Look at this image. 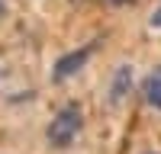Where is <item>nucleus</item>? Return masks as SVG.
I'll return each mask as SVG.
<instances>
[{
	"instance_id": "nucleus-1",
	"label": "nucleus",
	"mask_w": 161,
	"mask_h": 154,
	"mask_svg": "<svg viewBox=\"0 0 161 154\" xmlns=\"http://www.w3.org/2000/svg\"><path fill=\"white\" fill-rule=\"evenodd\" d=\"M77 132H80V109L77 106H64L48 125V141L55 148H68L77 138Z\"/></svg>"
},
{
	"instance_id": "nucleus-2",
	"label": "nucleus",
	"mask_w": 161,
	"mask_h": 154,
	"mask_svg": "<svg viewBox=\"0 0 161 154\" xmlns=\"http://www.w3.org/2000/svg\"><path fill=\"white\" fill-rule=\"evenodd\" d=\"M93 48H97V42H90V45H84V48H77V51H68V55H61L58 61H55V80H68L71 74H77L84 64L90 61V55H93Z\"/></svg>"
},
{
	"instance_id": "nucleus-3",
	"label": "nucleus",
	"mask_w": 161,
	"mask_h": 154,
	"mask_svg": "<svg viewBox=\"0 0 161 154\" xmlns=\"http://www.w3.org/2000/svg\"><path fill=\"white\" fill-rule=\"evenodd\" d=\"M129 87H132V68L123 64V68L113 74V84H110V103H113V106H119V103L126 100Z\"/></svg>"
},
{
	"instance_id": "nucleus-4",
	"label": "nucleus",
	"mask_w": 161,
	"mask_h": 154,
	"mask_svg": "<svg viewBox=\"0 0 161 154\" xmlns=\"http://www.w3.org/2000/svg\"><path fill=\"white\" fill-rule=\"evenodd\" d=\"M145 100H148V106L161 109V64L152 68V74L145 77Z\"/></svg>"
},
{
	"instance_id": "nucleus-5",
	"label": "nucleus",
	"mask_w": 161,
	"mask_h": 154,
	"mask_svg": "<svg viewBox=\"0 0 161 154\" xmlns=\"http://www.w3.org/2000/svg\"><path fill=\"white\" fill-rule=\"evenodd\" d=\"M152 26H161V10H155V13H152Z\"/></svg>"
},
{
	"instance_id": "nucleus-6",
	"label": "nucleus",
	"mask_w": 161,
	"mask_h": 154,
	"mask_svg": "<svg viewBox=\"0 0 161 154\" xmlns=\"http://www.w3.org/2000/svg\"><path fill=\"white\" fill-rule=\"evenodd\" d=\"M106 3H113V7H119V3H129V0H106Z\"/></svg>"
}]
</instances>
